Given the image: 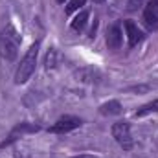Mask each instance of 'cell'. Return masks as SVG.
Listing matches in <instances>:
<instances>
[{
	"mask_svg": "<svg viewBox=\"0 0 158 158\" xmlns=\"http://www.w3.org/2000/svg\"><path fill=\"white\" fill-rule=\"evenodd\" d=\"M50 66H55V50H50L46 55V68Z\"/></svg>",
	"mask_w": 158,
	"mask_h": 158,
	"instance_id": "5bb4252c",
	"label": "cell"
},
{
	"mask_svg": "<svg viewBox=\"0 0 158 158\" xmlns=\"http://www.w3.org/2000/svg\"><path fill=\"white\" fill-rule=\"evenodd\" d=\"M151 112H158V99L151 101V103H147V105H143L142 109H138L136 116H138V118H142V116H145V114H151Z\"/></svg>",
	"mask_w": 158,
	"mask_h": 158,
	"instance_id": "8fae6325",
	"label": "cell"
},
{
	"mask_svg": "<svg viewBox=\"0 0 158 158\" xmlns=\"http://www.w3.org/2000/svg\"><path fill=\"white\" fill-rule=\"evenodd\" d=\"M142 4H143V0H125V9L127 11H136V9L142 7Z\"/></svg>",
	"mask_w": 158,
	"mask_h": 158,
	"instance_id": "4fadbf2b",
	"label": "cell"
},
{
	"mask_svg": "<svg viewBox=\"0 0 158 158\" xmlns=\"http://www.w3.org/2000/svg\"><path fill=\"white\" fill-rule=\"evenodd\" d=\"M99 112H101L103 116H118V114H121V103L116 101V99L107 101V103H103V105L99 107Z\"/></svg>",
	"mask_w": 158,
	"mask_h": 158,
	"instance_id": "9c48e42d",
	"label": "cell"
},
{
	"mask_svg": "<svg viewBox=\"0 0 158 158\" xmlns=\"http://www.w3.org/2000/svg\"><path fill=\"white\" fill-rule=\"evenodd\" d=\"M151 2H155V4H158V0H151Z\"/></svg>",
	"mask_w": 158,
	"mask_h": 158,
	"instance_id": "ac0fdd59",
	"label": "cell"
},
{
	"mask_svg": "<svg viewBox=\"0 0 158 158\" xmlns=\"http://www.w3.org/2000/svg\"><path fill=\"white\" fill-rule=\"evenodd\" d=\"M121 42H123V35H121L119 26L118 24L110 26L107 30V46H109V50H119L121 48Z\"/></svg>",
	"mask_w": 158,
	"mask_h": 158,
	"instance_id": "52a82bcc",
	"label": "cell"
},
{
	"mask_svg": "<svg viewBox=\"0 0 158 158\" xmlns=\"http://www.w3.org/2000/svg\"><path fill=\"white\" fill-rule=\"evenodd\" d=\"M112 136L123 149L132 147V136H131V125L127 121H118L112 125Z\"/></svg>",
	"mask_w": 158,
	"mask_h": 158,
	"instance_id": "3957f363",
	"label": "cell"
},
{
	"mask_svg": "<svg viewBox=\"0 0 158 158\" xmlns=\"http://www.w3.org/2000/svg\"><path fill=\"white\" fill-rule=\"evenodd\" d=\"M83 6H85V0H70L68 6H66V9H64V13L66 15H72L74 11H77L79 7H83Z\"/></svg>",
	"mask_w": 158,
	"mask_h": 158,
	"instance_id": "7c38bea8",
	"label": "cell"
},
{
	"mask_svg": "<svg viewBox=\"0 0 158 158\" xmlns=\"http://www.w3.org/2000/svg\"><path fill=\"white\" fill-rule=\"evenodd\" d=\"M57 2H59V4H64V0H57Z\"/></svg>",
	"mask_w": 158,
	"mask_h": 158,
	"instance_id": "2e32d148",
	"label": "cell"
},
{
	"mask_svg": "<svg viewBox=\"0 0 158 158\" xmlns=\"http://www.w3.org/2000/svg\"><path fill=\"white\" fill-rule=\"evenodd\" d=\"M39 131V125H33V123H19L11 132H9V136L0 143V147H7V145H11L15 140H19L20 136H24L26 132H37Z\"/></svg>",
	"mask_w": 158,
	"mask_h": 158,
	"instance_id": "5b68a950",
	"label": "cell"
},
{
	"mask_svg": "<svg viewBox=\"0 0 158 158\" xmlns=\"http://www.w3.org/2000/svg\"><path fill=\"white\" fill-rule=\"evenodd\" d=\"M143 20H145L151 28H156L158 26V4L149 2V6H147L145 11H143Z\"/></svg>",
	"mask_w": 158,
	"mask_h": 158,
	"instance_id": "ba28073f",
	"label": "cell"
},
{
	"mask_svg": "<svg viewBox=\"0 0 158 158\" xmlns=\"http://www.w3.org/2000/svg\"><path fill=\"white\" fill-rule=\"evenodd\" d=\"M86 22H88V11L83 9L77 17L72 20V30H74V31H83L85 26H86Z\"/></svg>",
	"mask_w": 158,
	"mask_h": 158,
	"instance_id": "30bf717a",
	"label": "cell"
},
{
	"mask_svg": "<svg viewBox=\"0 0 158 158\" xmlns=\"http://www.w3.org/2000/svg\"><path fill=\"white\" fill-rule=\"evenodd\" d=\"M94 2H98V4H99V2H105V0H94Z\"/></svg>",
	"mask_w": 158,
	"mask_h": 158,
	"instance_id": "e0dca14e",
	"label": "cell"
},
{
	"mask_svg": "<svg viewBox=\"0 0 158 158\" xmlns=\"http://www.w3.org/2000/svg\"><path fill=\"white\" fill-rule=\"evenodd\" d=\"M83 121L76 116H63L59 118L52 127H50V132H55V134H63V132H70L74 129H77Z\"/></svg>",
	"mask_w": 158,
	"mask_h": 158,
	"instance_id": "277c9868",
	"label": "cell"
},
{
	"mask_svg": "<svg viewBox=\"0 0 158 158\" xmlns=\"http://www.w3.org/2000/svg\"><path fill=\"white\" fill-rule=\"evenodd\" d=\"M37 55H39V42L31 44L30 50L26 52V55L22 57V61H20V64L17 68V74H15V83L17 85H22V83H26L28 79L31 77V74L35 72Z\"/></svg>",
	"mask_w": 158,
	"mask_h": 158,
	"instance_id": "7a4b0ae2",
	"label": "cell"
},
{
	"mask_svg": "<svg viewBox=\"0 0 158 158\" xmlns=\"http://www.w3.org/2000/svg\"><path fill=\"white\" fill-rule=\"evenodd\" d=\"M123 26H125V31H127V37H129V46L131 48H134L140 40L143 39V31L132 22V20H125L123 22Z\"/></svg>",
	"mask_w": 158,
	"mask_h": 158,
	"instance_id": "8992f818",
	"label": "cell"
},
{
	"mask_svg": "<svg viewBox=\"0 0 158 158\" xmlns=\"http://www.w3.org/2000/svg\"><path fill=\"white\" fill-rule=\"evenodd\" d=\"M20 48V35L13 26H6L0 31V55L6 61H15Z\"/></svg>",
	"mask_w": 158,
	"mask_h": 158,
	"instance_id": "6da1fadb",
	"label": "cell"
},
{
	"mask_svg": "<svg viewBox=\"0 0 158 158\" xmlns=\"http://www.w3.org/2000/svg\"><path fill=\"white\" fill-rule=\"evenodd\" d=\"M74 158H98V156H94V155H79V156H74Z\"/></svg>",
	"mask_w": 158,
	"mask_h": 158,
	"instance_id": "9a60e30c",
	"label": "cell"
}]
</instances>
